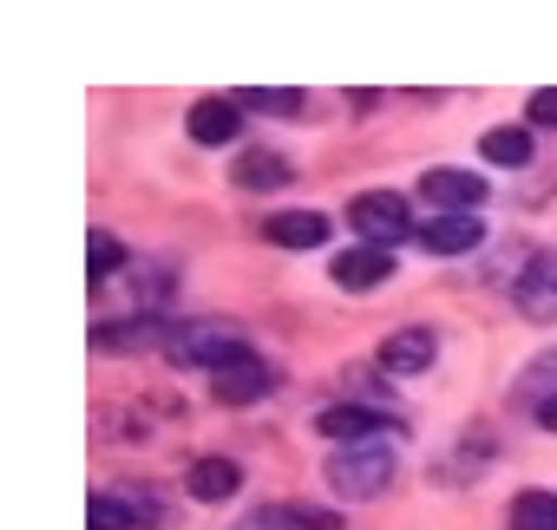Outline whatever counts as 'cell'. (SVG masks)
I'll return each instance as SVG.
<instances>
[{
    "mask_svg": "<svg viewBox=\"0 0 557 530\" xmlns=\"http://www.w3.org/2000/svg\"><path fill=\"white\" fill-rule=\"evenodd\" d=\"M164 354H171V361H184V367L223 374L230 361H243V354H249V341H243V335H236L230 321H190V328L164 335Z\"/></svg>",
    "mask_w": 557,
    "mask_h": 530,
    "instance_id": "cell-1",
    "label": "cell"
},
{
    "mask_svg": "<svg viewBox=\"0 0 557 530\" xmlns=\"http://www.w3.org/2000/svg\"><path fill=\"white\" fill-rule=\"evenodd\" d=\"M387 478H394V452L387 445H348L329 465V484L342 497H374V491H387Z\"/></svg>",
    "mask_w": 557,
    "mask_h": 530,
    "instance_id": "cell-2",
    "label": "cell"
},
{
    "mask_svg": "<svg viewBox=\"0 0 557 530\" xmlns=\"http://www.w3.org/2000/svg\"><path fill=\"white\" fill-rule=\"evenodd\" d=\"M348 223H355L374 249H387V242H400V236H420L413 216H407V203H400L394 190H361V197L348 203Z\"/></svg>",
    "mask_w": 557,
    "mask_h": 530,
    "instance_id": "cell-3",
    "label": "cell"
},
{
    "mask_svg": "<svg viewBox=\"0 0 557 530\" xmlns=\"http://www.w3.org/2000/svg\"><path fill=\"white\" fill-rule=\"evenodd\" d=\"M420 197L440 203L446 216H472V210L485 203V177H479V171H453V164H440V171L420 177Z\"/></svg>",
    "mask_w": 557,
    "mask_h": 530,
    "instance_id": "cell-4",
    "label": "cell"
},
{
    "mask_svg": "<svg viewBox=\"0 0 557 530\" xmlns=\"http://www.w3.org/2000/svg\"><path fill=\"white\" fill-rule=\"evenodd\" d=\"M210 393H216L223 406H256V400L275 393V367L256 361V354H243V361H230L223 374H210Z\"/></svg>",
    "mask_w": 557,
    "mask_h": 530,
    "instance_id": "cell-5",
    "label": "cell"
},
{
    "mask_svg": "<svg viewBox=\"0 0 557 530\" xmlns=\"http://www.w3.org/2000/svg\"><path fill=\"white\" fill-rule=\"evenodd\" d=\"M394 276V255L387 249H374V242H361V249H342L335 255V282L348 289V295H368V289H381Z\"/></svg>",
    "mask_w": 557,
    "mask_h": 530,
    "instance_id": "cell-6",
    "label": "cell"
},
{
    "mask_svg": "<svg viewBox=\"0 0 557 530\" xmlns=\"http://www.w3.org/2000/svg\"><path fill=\"white\" fill-rule=\"evenodd\" d=\"M329 229H335V223H329L322 210H275V216L262 223V236H269L275 249H322Z\"/></svg>",
    "mask_w": 557,
    "mask_h": 530,
    "instance_id": "cell-7",
    "label": "cell"
},
{
    "mask_svg": "<svg viewBox=\"0 0 557 530\" xmlns=\"http://www.w3.org/2000/svg\"><path fill=\"white\" fill-rule=\"evenodd\" d=\"M433 354H440V335H433V328H394V335L381 341V367H387V374H426Z\"/></svg>",
    "mask_w": 557,
    "mask_h": 530,
    "instance_id": "cell-8",
    "label": "cell"
},
{
    "mask_svg": "<svg viewBox=\"0 0 557 530\" xmlns=\"http://www.w3.org/2000/svg\"><path fill=\"white\" fill-rule=\"evenodd\" d=\"M315 432L322 439H342V445H374V432H394L374 406H322L315 413Z\"/></svg>",
    "mask_w": 557,
    "mask_h": 530,
    "instance_id": "cell-9",
    "label": "cell"
},
{
    "mask_svg": "<svg viewBox=\"0 0 557 530\" xmlns=\"http://www.w3.org/2000/svg\"><path fill=\"white\" fill-rule=\"evenodd\" d=\"M511 302H518V315H531V321H557V255H537V262H531L524 282L511 289Z\"/></svg>",
    "mask_w": 557,
    "mask_h": 530,
    "instance_id": "cell-10",
    "label": "cell"
},
{
    "mask_svg": "<svg viewBox=\"0 0 557 530\" xmlns=\"http://www.w3.org/2000/svg\"><path fill=\"white\" fill-rule=\"evenodd\" d=\"M184 131H190L197 144H230V138L243 131V105H236V99H197L190 118H184Z\"/></svg>",
    "mask_w": 557,
    "mask_h": 530,
    "instance_id": "cell-11",
    "label": "cell"
},
{
    "mask_svg": "<svg viewBox=\"0 0 557 530\" xmlns=\"http://www.w3.org/2000/svg\"><path fill=\"white\" fill-rule=\"evenodd\" d=\"M479 242H485V223L479 216H433V223H420V249L426 255H466Z\"/></svg>",
    "mask_w": 557,
    "mask_h": 530,
    "instance_id": "cell-12",
    "label": "cell"
},
{
    "mask_svg": "<svg viewBox=\"0 0 557 530\" xmlns=\"http://www.w3.org/2000/svg\"><path fill=\"white\" fill-rule=\"evenodd\" d=\"M184 484H190V497H197V504H223V497H236L243 465H236V458H197Z\"/></svg>",
    "mask_w": 557,
    "mask_h": 530,
    "instance_id": "cell-13",
    "label": "cell"
},
{
    "mask_svg": "<svg viewBox=\"0 0 557 530\" xmlns=\"http://www.w3.org/2000/svg\"><path fill=\"white\" fill-rule=\"evenodd\" d=\"M479 157L485 164H531V131L524 125H492L479 138Z\"/></svg>",
    "mask_w": 557,
    "mask_h": 530,
    "instance_id": "cell-14",
    "label": "cell"
},
{
    "mask_svg": "<svg viewBox=\"0 0 557 530\" xmlns=\"http://www.w3.org/2000/svg\"><path fill=\"white\" fill-rule=\"evenodd\" d=\"M119 269H125V249H119V236L92 229V236H86V282H92V289H106Z\"/></svg>",
    "mask_w": 557,
    "mask_h": 530,
    "instance_id": "cell-15",
    "label": "cell"
},
{
    "mask_svg": "<svg viewBox=\"0 0 557 530\" xmlns=\"http://www.w3.org/2000/svg\"><path fill=\"white\" fill-rule=\"evenodd\" d=\"M236 184H243V190H283V184H289V164L275 157V151H243Z\"/></svg>",
    "mask_w": 557,
    "mask_h": 530,
    "instance_id": "cell-16",
    "label": "cell"
},
{
    "mask_svg": "<svg viewBox=\"0 0 557 530\" xmlns=\"http://www.w3.org/2000/svg\"><path fill=\"white\" fill-rule=\"evenodd\" d=\"M236 105H243V112H275V118H296L309 99H302V92H289V86H249V92H236Z\"/></svg>",
    "mask_w": 557,
    "mask_h": 530,
    "instance_id": "cell-17",
    "label": "cell"
},
{
    "mask_svg": "<svg viewBox=\"0 0 557 530\" xmlns=\"http://www.w3.org/2000/svg\"><path fill=\"white\" fill-rule=\"evenodd\" d=\"M132 523H145L125 497H112V491H92V504H86V530H132Z\"/></svg>",
    "mask_w": 557,
    "mask_h": 530,
    "instance_id": "cell-18",
    "label": "cell"
},
{
    "mask_svg": "<svg viewBox=\"0 0 557 530\" xmlns=\"http://www.w3.org/2000/svg\"><path fill=\"white\" fill-rule=\"evenodd\" d=\"M511 523H518V530H557V497H550V491H524V497L511 504Z\"/></svg>",
    "mask_w": 557,
    "mask_h": 530,
    "instance_id": "cell-19",
    "label": "cell"
},
{
    "mask_svg": "<svg viewBox=\"0 0 557 530\" xmlns=\"http://www.w3.org/2000/svg\"><path fill=\"white\" fill-rule=\"evenodd\" d=\"M524 118H531V125H550V131H557V86H544V92H531V105H524Z\"/></svg>",
    "mask_w": 557,
    "mask_h": 530,
    "instance_id": "cell-20",
    "label": "cell"
},
{
    "mask_svg": "<svg viewBox=\"0 0 557 530\" xmlns=\"http://www.w3.org/2000/svg\"><path fill=\"white\" fill-rule=\"evenodd\" d=\"M296 530H342L335 510H315V504H296Z\"/></svg>",
    "mask_w": 557,
    "mask_h": 530,
    "instance_id": "cell-21",
    "label": "cell"
},
{
    "mask_svg": "<svg viewBox=\"0 0 557 530\" xmlns=\"http://www.w3.org/2000/svg\"><path fill=\"white\" fill-rule=\"evenodd\" d=\"M289 523H296V510H256L243 530H289Z\"/></svg>",
    "mask_w": 557,
    "mask_h": 530,
    "instance_id": "cell-22",
    "label": "cell"
},
{
    "mask_svg": "<svg viewBox=\"0 0 557 530\" xmlns=\"http://www.w3.org/2000/svg\"><path fill=\"white\" fill-rule=\"evenodd\" d=\"M537 426H550V432H557V400H537Z\"/></svg>",
    "mask_w": 557,
    "mask_h": 530,
    "instance_id": "cell-23",
    "label": "cell"
}]
</instances>
